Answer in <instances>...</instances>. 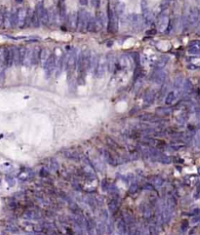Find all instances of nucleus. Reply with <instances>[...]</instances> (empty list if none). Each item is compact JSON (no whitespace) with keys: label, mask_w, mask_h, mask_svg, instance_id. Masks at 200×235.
I'll return each mask as SVG.
<instances>
[{"label":"nucleus","mask_w":200,"mask_h":235,"mask_svg":"<svg viewBox=\"0 0 200 235\" xmlns=\"http://www.w3.org/2000/svg\"><path fill=\"white\" fill-rule=\"evenodd\" d=\"M118 30V17L114 10L110 6L108 7V31L110 33H116Z\"/></svg>","instance_id":"obj_1"},{"label":"nucleus","mask_w":200,"mask_h":235,"mask_svg":"<svg viewBox=\"0 0 200 235\" xmlns=\"http://www.w3.org/2000/svg\"><path fill=\"white\" fill-rule=\"evenodd\" d=\"M88 13L83 10L79 9V11L76 14V28L79 31H83L86 29V23H87V19H88Z\"/></svg>","instance_id":"obj_2"},{"label":"nucleus","mask_w":200,"mask_h":235,"mask_svg":"<svg viewBox=\"0 0 200 235\" xmlns=\"http://www.w3.org/2000/svg\"><path fill=\"white\" fill-rule=\"evenodd\" d=\"M56 64H57V59H56V55L55 53H52V55L49 56V58L47 60V61L43 65V69H44L47 77L52 76V74L55 72L56 69Z\"/></svg>","instance_id":"obj_3"},{"label":"nucleus","mask_w":200,"mask_h":235,"mask_svg":"<svg viewBox=\"0 0 200 235\" xmlns=\"http://www.w3.org/2000/svg\"><path fill=\"white\" fill-rule=\"evenodd\" d=\"M105 71H107V57L105 56H100L98 58L96 69L94 72H95L96 77H103Z\"/></svg>","instance_id":"obj_4"},{"label":"nucleus","mask_w":200,"mask_h":235,"mask_svg":"<svg viewBox=\"0 0 200 235\" xmlns=\"http://www.w3.org/2000/svg\"><path fill=\"white\" fill-rule=\"evenodd\" d=\"M129 22L131 23L133 29L135 31H140L143 27V17L138 14H132L129 16Z\"/></svg>","instance_id":"obj_5"},{"label":"nucleus","mask_w":200,"mask_h":235,"mask_svg":"<svg viewBox=\"0 0 200 235\" xmlns=\"http://www.w3.org/2000/svg\"><path fill=\"white\" fill-rule=\"evenodd\" d=\"M165 80H166V72L163 69H156L153 71L151 75V81H153L157 85H162L163 83H165Z\"/></svg>","instance_id":"obj_6"},{"label":"nucleus","mask_w":200,"mask_h":235,"mask_svg":"<svg viewBox=\"0 0 200 235\" xmlns=\"http://www.w3.org/2000/svg\"><path fill=\"white\" fill-rule=\"evenodd\" d=\"M187 22H189V27H195L199 23V11L197 8H192L189 10V15L186 16Z\"/></svg>","instance_id":"obj_7"},{"label":"nucleus","mask_w":200,"mask_h":235,"mask_svg":"<svg viewBox=\"0 0 200 235\" xmlns=\"http://www.w3.org/2000/svg\"><path fill=\"white\" fill-rule=\"evenodd\" d=\"M96 22V31L97 30H102L105 27L107 24V17H105L104 12H97L95 17Z\"/></svg>","instance_id":"obj_8"},{"label":"nucleus","mask_w":200,"mask_h":235,"mask_svg":"<svg viewBox=\"0 0 200 235\" xmlns=\"http://www.w3.org/2000/svg\"><path fill=\"white\" fill-rule=\"evenodd\" d=\"M169 17H168L167 14H164V13H161L158 17H157V23H156V24H157V29L159 30V31L161 32H164L165 29L168 26V23H169Z\"/></svg>","instance_id":"obj_9"},{"label":"nucleus","mask_w":200,"mask_h":235,"mask_svg":"<svg viewBox=\"0 0 200 235\" xmlns=\"http://www.w3.org/2000/svg\"><path fill=\"white\" fill-rule=\"evenodd\" d=\"M3 64L7 67H10L13 65V57H12L11 49L9 48H5L3 51Z\"/></svg>","instance_id":"obj_10"},{"label":"nucleus","mask_w":200,"mask_h":235,"mask_svg":"<svg viewBox=\"0 0 200 235\" xmlns=\"http://www.w3.org/2000/svg\"><path fill=\"white\" fill-rule=\"evenodd\" d=\"M192 89H193V86H192V83L190 82V80L185 79L182 87H181V91H182L183 96H189L192 92Z\"/></svg>","instance_id":"obj_11"},{"label":"nucleus","mask_w":200,"mask_h":235,"mask_svg":"<svg viewBox=\"0 0 200 235\" xmlns=\"http://www.w3.org/2000/svg\"><path fill=\"white\" fill-rule=\"evenodd\" d=\"M16 14H17V19H18V24H20L21 27H24L27 10L24 8H19L16 12Z\"/></svg>","instance_id":"obj_12"},{"label":"nucleus","mask_w":200,"mask_h":235,"mask_svg":"<svg viewBox=\"0 0 200 235\" xmlns=\"http://www.w3.org/2000/svg\"><path fill=\"white\" fill-rule=\"evenodd\" d=\"M155 97H156V94L155 92L152 91V90H149L147 92V94L145 95V100H143V103H145V106L146 107H149L151 106V104L154 103L155 101Z\"/></svg>","instance_id":"obj_13"},{"label":"nucleus","mask_w":200,"mask_h":235,"mask_svg":"<svg viewBox=\"0 0 200 235\" xmlns=\"http://www.w3.org/2000/svg\"><path fill=\"white\" fill-rule=\"evenodd\" d=\"M116 67V59L113 55H109L107 57V69L109 72H113Z\"/></svg>","instance_id":"obj_14"},{"label":"nucleus","mask_w":200,"mask_h":235,"mask_svg":"<svg viewBox=\"0 0 200 235\" xmlns=\"http://www.w3.org/2000/svg\"><path fill=\"white\" fill-rule=\"evenodd\" d=\"M86 29L89 32L96 31V22H95V17H92L88 15V19H87V23H86Z\"/></svg>","instance_id":"obj_15"},{"label":"nucleus","mask_w":200,"mask_h":235,"mask_svg":"<svg viewBox=\"0 0 200 235\" xmlns=\"http://www.w3.org/2000/svg\"><path fill=\"white\" fill-rule=\"evenodd\" d=\"M58 15L62 22H65L66 20V17H67L66 8L65 4L61 1H59V4H58Z\"/></svg>","instance_id":"obj_16"},{"label":"nucleus","mask_w":200,"mask_h":235,"mask_svg":"<svg viewBox=\"0 0 200 235\" xmlns=\"http://www.w3.org/2000/svg\"><path fill=\"white\" fill-rule=\"evenodd\" d=\"M39 49L38 48H34L32 52H31V56H30V65H36L39 63Z\"/></svg>","instance_id":"obj_17"},{"label":"nucleus","mask_w":200,"mask_h":235,"mask_svg":"<svg viewBox=\"0 0 200 235\" xmlns=\"http://www.w3.org/2000/svg\"><path fill=\"white\" fill-rule=\"evenodd\" d=\"M168 61H169V58H168L167 56H162V57H160L157 61H155L154 66L157 69H162L168 64Z\"/></svg>","instance_id":"obj_18"},{"label":"nucleus","mask_w":200,"mask_h":235,"mask_svg":"<svg viewBox=\"0 0 200 235\" xmlns=\"http://www.w3.org/2000/svg\"><path fill=\"white\" fill-rule=\"evenodd\" d=\"M23 218L28 220H39L41 218V215L38 212L34 211V210H29L23 215Z\"/></svg>","instance_id":"obj_19"},{"label":"nucleus","mask_w":200,"mask_h":235,"mask_svg":"<svg viewBox=\"0 0 200 235\" xmlns=\"http://www.w3.org/2000/svg\"><path fill=\"white\" fill-rule=\"evenodd\" d=\"M156 115L157 116H169L172 113V108L171 107H161L156 108L155 110Z\"/></svg>","instance_id":"obj_20"},{"label":"nucleus","mask_w":200,"mask_h":235,"mask_svg":"<svg viewBox=\"0 0 200 235\" xmlns=\"http://www.w3.org/2000/svg\"><path fill=\"white\" fill-rule=\"evenodd\" d=\"M66 20H67L68 27L70 29L76 28V14L75 13H70L68 15V17H66Z\"/></svg>","instance_id":"obj_21"},{"label":"nucleus","mask_w":200,"mask_h":235,"mask_svg":"<svg viewBox=\"0 0 200 235\" xmlns=\"http://www.w3.org/2000/svg\"><path fill=\"white\" fill-rule=\"evenodd\" d=\"M103 155H104V159H105V161H107L109 164H110V165H117V164H118L117 159L112 156L109 151L103 150Z\"/></svg>","instance_id":"obj_22"},{"label":"nucleus","mask_w":200,"mask_h":235,"mask_svg":"<svg viewBox=\"0 0 200 235\" xmlns=\"http://www.w3.org/2000/svg\"><path fill=\"white\" fill-rule=\"evenodd\" d=\"M64 154L67 159H70V160H79V157H80L78 152L72 149H67L64 151Z\"/></svg>","instance_id":"obj_23"},{"label":"nucleus","mask_w":200,"mask_h":235,"mask_svg":"<svg viewBox=\"0 0 200 235\" xmlns=\"http://www.w3.org/2000/svg\"><path fill=\"white\" fill-rule=\"evenodd\" d=\"M49 53H48V50L47 49H41V50L39 51V61L41 63L42 66L44 65V64L47 61L48 58H49Z\"/></svg>","instance_id":"obj_24"},{"label":"nucleus","mask_w":200,"mask_h":235,"mask_svg":"<svg viewBox=\"0 0 200 235\" xmlns=\"http://www.w3.org/2000/svg\"><path fill=\"white\" fill-rule=\"evenodd\" d=\"M127 229H126V224L120 220L119 221L117 222V225H116V232L119 233L121 235H125V233H126Z\"/></svg>","instance_id":"obj_25"},{"label":"nucleus","mask_w":200,"mask_h":235,"mask_svg":"<svg viewBox=\"0 0 200 235\" xmlns=\"http://www.w3.org/2000/svg\"><path fill=\"white\" fill-rule=\"evenodd\" d=\"M124 11H125V5L122 2H118L115 6L114 12L118 18H120L124 15Z\"/></svg>","instance_id":"obj_26"},{"label":"nucleus","mask_w":200,"mask_h":235,"mask_svg":"<svg viewBox=\"0 0 200 235\" xmlns=\"http://www.w3.org/2000/svg\"><path fill=\"white\" fill-rule=\"evenodd\" d=\"M30 174H32L31 171L29 169H26L23 172L19 174V178H20L21 181H28V180H29L30 178H32V176H33V175H30Z\"/></svg>","instance_id":"obj_27"},{"label":"nucleus","mask_w":200,"mask_h":235,"mask_svg":"<svg viewBox=\"0 0 200 235\" xmlns=\"http://www.w3.org/2000/svg\"><path fill=\"white\" fill-rule=\"evenodd\" d=\"M176 100V94H175V91H171L169 93L166 94V98H165V103L167 106H170L174 103V101Z\"/></svg>","instance_id":"obj_28"},{"label":"nucleus","mask_w":200,"mask_h":235,"mask_svg":"<svg viewBox=\"0 0 200 235\" xmlns=\"http://www.w3.org/2000/svg\"><path fill=\"white\" fill-rule=\"evenodd\" d=\"M12 57H13V64L15 65H20V61H19V48L13 47L11 48Z\"/></svg>","instance_id":"obj_29"},{"label":"nucleus","mask_w":200,"mask_h":235,"mask_svg":"<svg viewBox=\"0 0 200 235\" xmlns=\"http://www.w3.org/2000/svg\"><path fill=\"white\" fill-rule=\"evenodd\" d=\"M152 185H154V187H160L163 185L164 183V180L163 178H161L160 176H155L151 178V183Z\"/></svg>","instance_id":"obj_30"},{"label":"nucleus","mask_w":200,"mask_h":235,"mask_svg":"<svg viewBox=\"0 0 200 235\" xmlns=\"http://www.w3.org/2000/svg\"><path fill=\"white\" fill-rule=\"evenodd\" d=\"M105 228H107V225H105V222L103 221L102 220H100L97 225H96V229H97V233L98 235H103L105 232Z\"/></svg>","instance_id":"obj_31"},{"label":"nucleus","mask_w":200,"mask_h":235,"mask_svg":"<svg viewBox=\"0 0 200 235\" xmlns=\"http://www.w3.org/2000/svg\"><path fill=\"white\" fill-rule=\"evenodd\" d=\"M125 224H128L129 225H134V221H135V219L133 217L132 214H129V213H124L123 214V220H122Z\"/></svg>","instance_id":"obj_32"},{"label":"nucleus","mask_w":200,"mask_h":235,"mask_svg":"<svg viewBox=\"0 0 200 235\" xmlns=\"http://www.w3.org/2000/svg\"><path fill=\"white\" fill-rule=\"evenodd\" d=\"M9 24H10V27H13L18 26V19H17L16 12H12V13H10V15H9Z\"/></svg>","instance_id":"obj_33"},{"label":"nucleus","mask_w":200,"mask_h":235,"mask_svg":"<svg viewBox=\"0 0 200 235\" xmlns=\"http://www.w3.org/2000/svg\"><path fill=\"white\" fill-rule=\"evenodd\" d=\"M109 211L112 214H114L117 211V209H118V202H117L116 198H113L109 203Z\"/></svg>","instance_id":"obj_34"},{"label":"nucleus","mask_w":200,"mask_h":235,"mask_svg":"<svg viewBox=\"0 0 200 235\" xmlns=\"http://www.w3.org/2000/svg\"><path fill=\"white\" fill-rule=\"evenodd\" d=\"M183 82H184V78H183V77L179 76V77H176V78H175L174 83H173V87H174V89H176V90L181 89V87H182V85H183Z\"/></svg>","instance_id":"obj_35"},{"label":"nucleus","mask_w":200,"mask_h":235,"mask_svg":"<svg viewBox=\"0 0 200 235\" xmlns=\"http://www.w3.org/2000/svg\"><path fill=\"white\" fill-rule=\"evenodd\" d=\"M30 56H31V50H29V49H27L26 55H24L23 61V65L28 66V65H30Z\"/></svg>","instance_id":"obj_36"},{"label":"nucleus","mask_w":200,"mask_h":235,"mask_svg":"<svg viewBox=\"0 0 200 235\" xmlns=\"http://www.w3.org/2000/svg\"><path fill=\"white\" fill-rule=\"evenodd\" d=\"M158 161L161 162V163H163V164H170L172 162V160L169 156H167V155H165L164 153H162L160 155V157H159V159H158Z\"/></svg>","instance_id":"obj_37"},{"label":"nucleus","mask_w":200,"mask_h":235,"mask_svg":"<svg viewBox=\"0 0 200 235\" xmlns=\"http://www.w3.org/2000/svg\"><path fill=\"white\" fill-rule=\"evenodd\" d=\"M49 167L52 171H56V170H58V168H59V163L57 162V160L56 159L51 158L50 159V161H49Z\"/></svg>","instance_id":"obj_38"},{"label":"nucleus","mask_w":200,"mask_h":235,"mask_svg":"<svg viewBox=\"0 0 200 235\" xmlns=\"http://www.w3.org/2000/svg\"><path fill=\"white\" fill-rule=\"evenodd\" d=\"M143 217H145L147 220L151 219V217H152V210L147 206H146L145 210H143Z\"/></svg>","instance_id":"obj_39"},{"label":"nucleus","mask_w":200,"mask_h":235,"mask_svg":"<svg viewBox=\"0 0 200 235\" xmlns=\"http://www.w3.org/2000/svg\"><path fill=\"white\" fill-rule=\"evenodd\" d=\"M148 233H149V235H158L157 226H156L155 225H149V227H148Z\"/></svg>","instance_id":"obj_40"},{"label":"nucleus","mask_w":200,"mask_h":235,"mask_svg":"<svg viewBox=\"0 0 200 235\" xmlns=\"http://www.w3.org/2000/svg\"><path fill=\"white\" fill-rule=\"evenodd\" d=\"M139 188V184L138 183H132L130 185V188H129V192L131 194H134L135 192H137V190Z\"/></svg>","instance_id":"obj_41"},{"label":"nucleus","mask_w":200,"mask_h":235,"mask_svg":"<svg viewBox=\"0 0 200 235\" xmlns=\"http://www.w3.org/2000/svg\"><path fill=\"white\" fill-rule=\"evenodd\" d=\"M139 157H140V153H139L138 150L131 151L130 154H129V159H130V160H133V161H134V160L139 159Z\"/></svg>","instance_id":"obj_42"},{"label":"nucleus","mask_w":200,"mask_h":235,"mask_svg":"<svg viewBox=\"0 0 200 235\" xmlns=\"http://www.w3.org/2000/svg\"><path fill=\"white\" fill-rule=\"evenodd\" d=\"M190 55H199V46H193V47H189V50H187Z\"/></svg>","instance_id":"obj_43"},{"label":"nucleus","mask_w":200,"mask_h":235,"mask_svg":"<svg viewBox=\"0 0 200 235\" xmlns=\"http://www.w3.org/2000/svg\"><path fill=\"white\" fill-rule=\"evenodd\" d=\"M105 140H107L108 145H109V146H111L112 148H116V147H118V145L116 144V141H113V140L110 139V138H107Z\"/></svg>","instance_id":"obj_44"},{"label":"nucleus","mask_w":200,"mask_h":235,"mask_svg":"<svg viewBox=\"0 0 200 235\" xmlns=\"http://www.w3.org/2000/svg\"><path fill=\"white\" fill-rule=\"evenodd\" d=\"M172 1V0H163L162 1V3L160 4V8H161V10H164V9H166L168 6L170 5V2Z\"/></svg>","instance_id":"obj_45"},{"label":"nucleus","mask_w":200,"mask_h":235,"mask_svg":"<svg viewBox=\"0 0 200 235\" xmlns=\"http://www.w3.org/2000/svg\"><path fill=\"white\" fill-rule=\"evenodd\" d=\"M101 220H102L103 221H104V222L109 220V214H108V212H107V210H104V211H103V213H102V215H101Z\"/></svg>","instance_id":"obj_46"},{"label":"nucleus","mask_w":200,"mask_h":235,"mask_svg":"<svg viewBox=\"0 0 200 235\" xmlns=\"http://www.w3.org/2000/svg\"><path fill=\"white\" fill-rule=\"evenodd\" d=\"M186 120H187V116L186 115L185 116V114H182L178 118V122L180 123V124H184V123L186 122Z\"/></svg>","instance_id":"obj_47"},{"label":"nucleus","mask_w":200,"mask_h":235,"mask_svg":"<svg viewBox=\"0 0 200 235\" xmlns=\"http://www.w3.org/2000/svg\"><path fill=\"white\" fill-rule=\"evenodd\" d=\"M5 178H6V181L8 182L9 185H11V187H12V185L15 184V180H14L13 177H12V176H6Z\"/></svg>","instance_id":"obj_48"},{"label":"nucleus","mask_w":200,"mask_h":235,"mask_svg":"<svg viewBox=\"0 0 200 235\" xmlns=\"http://www.w3.org/2000/svg\"><path fill=\"white\" fill-rule=\"evenodd\" d=\"M40 176H41V177H48V176H49V172H48L47 168H45V167H43V168L40 170Z\"/></svg>","instance_id":"obj_49"},{"label":"nucleus","mask_w":200,"mask_h":235,"mask_svg":"<svg viewBox=\"0 0 200 235\" xmlns=\"http://www.w3.org/2000/svg\"><path fill=\"white\" fill-rule=\"evenodd\" d=\"M8 230L9 231H11V232H13V233H16V232H19V229H18V227L16 226V225H9L8 227Z\"/></svg>","instance_id":"obj_50"},{"label":"nucleus","mask_w":200,"mask_h":235,"mask_svg":"<svg viewBox=\"0 0 200 235\" xmlns=\"http://www.w3.org/2000/svg\"><path fill=\"white\" fill-rule=\"evenodd\" d=\"M156 32H157V29H156V28H151V29L147 30L146 34H147V35H154Z\"/></svg>","instance_id":"obj_51"},{"label":"nucleus","mask_w":200,"mask_h":235,"mask_svg":"<svg viewBox=\"0 0 200 235\" xmlns=\"http://www.w3.org/2000/svg\"><path fill=\"white\" fill-rule=\"evenodd\" d=\"M145 188H146V189H148V190H151V191L155 190L154 187H153V185H152L151 183H147V184H145Z\"/></svg>","instance_id":"obj_52"},{"label":"nucleus","mask_w":200,"mask_h":235,"mask_svg":"<svg viewBox=\"0 0 200 235\" xmlns=\"http://www.w3.org/2000/svg\"><path fill=\"white\" fill-rule=\"evenodd\" d=\"M113 225H112V222L111 221H109V225H108V232L110 234V233H112V231H113Z\"/></svg>","instance_id":"obj_53"},{"label":"nucleus","mask_w":200,"mask_h":235,"mask_svg":"<svg viewBox=\"0 0 200 235\" xmlns=\"http://www.w3.org/2000/svg\"><path fill=\"white\" fill-rule=\"evenodd\" d=\"M92 4H93V6L95 8H99L101 2H100V0H92Z\"/></svg>","instance_id":"obj_54"},{"label":"nucleus","mask_w":200,"mask_h":235,"mask_svg":"<svg viewBox=\"0 0 200 235\" xmlns=\"http://www.w3.org/2000/svg\"><path fill=\"white\" fill-rule=\"evenodd\" d=\"M187 69L189 70H196L198 69V65H187Z\"/></svg>","instance_id":"obj_55"},{"label":"nucleus","mask_w":200,"mask_h":235,"mask_svg":"<svg viewBox=\"0 0 200 235\" xmlns=\"http://www.w3.org/2000/svg\"><path fill=\"white\" fill-rule=\"evenodd\" d=\"M187 226H189V222H187V220H184L183 221V225H182V229L185 230V228H187Z\"/></svg>","instance_id":"obj_56"},{"label":"nucleus","mask_w":200,"mask_h":235,"mask_svg":"<svg viewBox=\"0 0 200 235\" xmlns=\"http://www.w3.org/2000/svg\"><path fill=\"white\" fill-rule=\"evenodd\" d=\"M3 23V10L0 9V26Z\"/></svg>","instance_id":"obj_57"},{"label":"nucleus","mask_w":200,"mask_h":235,"mask_svg":"<svg viewBox=\"0 0 200 235\" xmlns=\"http://www.w3.org/2000/svg\"><path fill=\"white\" fill-rule=\"evenodd\" d=\"M78 1L82 6H86L87 4H88V0H78Z\"/></svg>","instance_id":"obj_58"},{"label":"nucleus","mask_w":200,"mask_h":235,"mask_svg":"<svg viewBox=\"0 0 200 235\" xmlns=\"http://www.w3.org/2000/svg\"><path fill=\"white\" fill-rule=\"evenodd\" d=\"M28 235H44V234H42L41 232H29Z\"/></svg>","instance_id":"obj_59"},{"label":"nucleus","mask_w":200,"mask_h":235,"mask_svg":"<svg viewBox=\"0 0 200 235\" xmlns=\"http://www.w3.org/2000/svg\"><path fill=\"white\" fill-rule=\"evenodd\" d=\"M134 235H143V234H142V232H141L140 230H136V232H135Z\"/></svg>","instance_id":"obj_60"},{"label":"nucleus","mask_w":200,"mask_h":235,"mask_svg":"<svg viewBox=\"0 0 200 235\" xmlns=\"http://www.w3.org/2000/svg\"><path fill=\"white\" fill-rule=\"evenodd\" d=\"M15 1H16L17 3H22V2H23V0H15Z\"/></svg>","instance_id":"obj_61"},{"label":"nucleus","mask_w":200,"mask_h":235,"mask_svg":"<svg viewBox=\"0 0 200 235\" xmlns=\"http://www.w3.org/2000/svg\"><path fill=\"white\" fill-rule=\"evenodd\" d=\"M60 1H61V2H64V1H66V0H60Z\"/></svg>","instance_id":"obj_62"}]
</instances>
